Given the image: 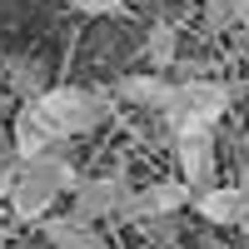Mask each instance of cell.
I'll return each mask as SVG.
<instances>
[{"label":"cell","instance_id":"cell-1","mask_svg":"<svg viewBox=\"0 0 249 249\" xmlns=\"http://www.w3.org/2000/svg\"><path fill=\"white\" fill-rule=\"evenodd\" d=\"M105 115H110V95L80 90V85H45V95H35L15 110L10 150H15V160L55 155V144H65L75 135H90Z\"/></svg>","mask_w":249,"mask_h":249},{"label":"cell","instance_id":"cell-2","mask_svg":"<svg viewBox=\"0 0 249 249\" xmlns=\"http://www.w3.org/2000/svg\"><path fill=\"white\" fill-rule=\"evenodd\" d=\"M75 184H80L75 164L55 150V155H40V160H20L15 175H10V195L5 199H10V210L20 219H50L55 199L70 195Z\"/></svg>","mask_w":249,"mask_h":249},{"label":"cell","instance_id":"cell-3","mask_svg":"<svg viewBox=\"0 0 249 249\" xmlns=\"http://www.w3.org/2000/svg\"><path fill=\"white\" fill-rule=\"evenodd\" d=\"M230 85H219V80H175V100L170 110H164V124H170V135H214V124L224 120L230 110Z\"/></svg>","mask_w":249,"mask_h":249},{"label":"cell","instance_id":"cell-4","mask_svg":"<svg viewBox=\"0 0 249 249\" xmlns=\"http://www.w3.org/2000/svg\"><path fill=\"white\" fill-rule=\"evenodd\" d=\"M124 199H130L124 175H95V179H80V184H75L70 214H75L80 224H110V219H120Z\"/></svg>","mask_w":249,"mask_h":249},{"label":"cell","instance_id":"cell-5","mask_svg":"<svg viewBox=\"0 0 249 249\" xmlns=\"http://www.w3.org/2000/svg\"><path fill=\"white\" fill-rule=\"evenodd\" d=\"M190 204V190L179 179H160V184H144V190H130L120 219H135V224H155V219H170Z\"/></svg>","mask_w":249,"mask_h":249},{"label":"cell","instance_id":"cell-6","mask_svg":"<svg viewBox=\"0 0 249 249\" xmlns=\"http://www.w3.org/2000/svg\"><path fill=\"white\" fill-rule=\"evenodd\" d=\"M175 155H179V184L184 190H214V170H219V160H214V135H179L175 140Z\"/></svg>","mask_w":249,"mask_h":249},{"label":"cell","instance_id":"cell-7","mask_svg":"<svg viewBox=\"0 0 249 249\" xmlns=\"http://www.w3.org/2000/svg\"><path fill=\"white\" fill-rule=\"evenodd\" d=\"M195 204V214L199 219H210V224H249V199L239 184H214V190H204V195H190Z\"/></svg>","mask_w":249,"mask_h":249},{"label":"cell","instance_id":"cell-8","mask_svg":"<svg viewBox=\"0 0 249 249\" xmlns=\"http://www.w3.org/2000/svg\"><path fill=\"white\" fill-rule=\"evenodd\" d=\"M115 90H120V100H130V105L164 115V110H170V100H175V80H164V75H150V70H135V75H124Z\"/></svg>","mask_w":249,"mask_h":249},{"label":"cell","instance_id":"cell-9","mask_svg":"<svg viewBox=\"0 0 249 249\" xmlns=\"http://www.w3.org/2000/svg\"><path fill=\"white\" fill-rule=\"evenodd\" d=\"M40 234H45L55 249H105V234L95 224H80L75 214H50L40 219Z\"/></svg>","mask_w":249,"mask_h":249},{"label":"cell","instance_id":"cell-10","mask_svg":"<svg viewBox=\"0 0 249 249\" xmlns=\"http://www.w3.org/2000/svg\"><path fill=\"white\" fill-rule=\"evenodd\" d=\"M5 85H10L20 100L45 95V65H40L35 55H10V60H5Z\"/></svg>","mask_w":249,"mask_h":249},{"label":"cell","instance_id":"cell-11","mask_svg":"<svg viewBox=\"0 0 249 249\" xmlns=\"http://www.w3.org/2000/svg\"><path fill=\"white\" fill-rule=\"evenodd\" d=\"M175 45H179V35H175V25H150V40H144V60H150V75H160V70H170L175 65Z\"/></svg>","mask_w":249,"mask_h":249},{"label":"cell","instance_id":"cell-12","mask_svg":"<svg viewBox=\"0 0 249 249\" xmlns=\"http://www.w3.org/2000/svg\"><path fill=\"white\" fill-rule=\"evenodd\" d=\"M244 10H249V0H204V30H210V35L239 30Z\"/></svg>","mask_w":249,"mask_h":249},{"label":"cell","instance_id":"cell-13","mask_svg":"<svg viewBox=\"0 0 249 249\" xmlns=\"http://www.w3.org/2000/svg\"><path fill=\"white\" fill-rule=\"evenodd\" d=\"M70 10H80V15H120L124 10V0H65Z\"/></svg>","mask_w":249,"mask_h":249},{"label":"cell","instance_id":"cell-14","mask_svg":"<svg viewBox=\"0 0 249 249\" xmlns=\"http://www.w3.org/2000/svg\"><path fill=\"white\" fill-rule=\"evenodd\" d=\"M10 175H15V164L5 160V164H0V199H5V195H10Z\"/></svg>","mask_w":249,"mask_h":249},{"label":"cell","instance_id":"cell-15","mask_svg":"<svg viewBox=\"0 0 249 249\" xmlns=\"http://www.w3.org/2000/svg\"><path fill=\"white\" fill-rule=\"evenodd\" d=\"M239 30H244V35H249V10H244V20H239Z\"/></svg>","mask_w":249,"mask_h":249},{"label":"cell","instance_id":"cell-16","mask_svg":"<svg viewBox=\"0 0 249 249\" xmlns=\"http://www.w3.org/2000/svg\"><path fill=\"white\" fill-rule=\"evenodd\" d=\"M0 144H5V130H0Z\"/></svg>","mask_w":249,"mask_h":249},{"label":"cell","instance_id":"cell-17","mask_svg":"<svg viewBox=\"0 0 249 249\" xmlns=\"http://www.w3.org/2000/svg\"><path fill=\"white\" fill-rule=\"evenodd\" d=\"M204 249H214V244H204Z\"/></svg>","mask_w":249,"mask_h":249}]
</instances>
